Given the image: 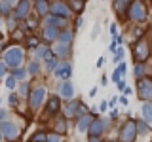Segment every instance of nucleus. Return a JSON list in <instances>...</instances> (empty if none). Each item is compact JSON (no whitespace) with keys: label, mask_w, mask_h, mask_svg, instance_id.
<instances>
[{"label":"nucleus","mask_w":152,"mask_h":142,"mask_svg":"<svg viewBox=\"0 0 152 142\" xmlns=\"http://www.w3.org/2000/svg\"><path fill=\"white\" fill-rule=\"evenodd\" d=\"M21 61H23V49L17 47V46L10 47L6 53H4V63H6L8 66H12V68H19Z\"/></svg>","instance_id":"obj_1"},{"label":"nucleus","mask_w":152,"mask_h":142,"mask_svg":"<svg viewBox=\"0 0 152 142\" xmlns=\"http://www.w3.org/2000/svg\"><path fill=\"white\" fill-rule=\"evenodd\" d=\"M133 55H135V63H145L150 55V47L146 40H139L133 46Z\"/></svg>","instance_id":"obj_2"},{"label":"nucleus","mask_w":152,"mask_h":142,"mask_svg":"<svg viewBox=\"0 0 152 142\" xmlns=\"http://www.w3.org/2000/svg\"><path fill=\"white\" fill-rule=\"evenodd\" d=\"M127 12H129V17L133 21H142V19L146 17V8H145V4H142V0H133Z\"/></svg>","instance_id":"obj_3"},{"label":"nucleus","mask_w":152,"mask_h":142,"mask_svg":"<svg viewBox=\"0 0 152 142\" xmlns=\"http://www.w3.org/2000/svg\"><path fill=\"white\" fill-rule=\"evenodd\" d=\"M137 93H139V97L145 99V101H152V80H148V78L139 80V83H137Z\"/></svg>","instance_id":"obj_4"},{"label":"nucleus","mask_w":152,"mask_h":142,"mask_svg":"<svg viewBox=\"0 0 152 142\" xmlns=\"http://www.w3.org/2000/svg\"><path fill=\"white\" fill-rule=\"evenodd\" d=\"M135 136H137V123L135 121H127L126 125L122 127V133H120L122 142H133Z\"/></svg>","instance_id":"obj_5"},{"label":"nucleus","mask_w":152,"mask_h":142,"mask_svg":"<svg viewBox=\"0 0 152 142\" xmlns=\"http://www.w3.org/2000/svg\"><path fill=\"white\" fill-rule=\"evenodd\" d=\"M50 13H51V15H57V17H63V19H66V17L70 15V8L66 6L65 2H61V0H55V2L51 4Z\"/></svg>","instance_id":"obj_6"},{"label":"nucleus","mask_w":152,"mask_h":142,"mask_svg":"<svg viewBox=\"0 0 152 142\" xmlns=\"http://www.w3.org/2000/svg\"><path fill=\"white\" fill-rule=\"evenodd\" d=\"M44 97H46V89L40 85V87L34 89V91H31V95H28V104H31L32 108H38L40 102L44 101Z\"/></svg>","instance_id":"obj_7"},{"label":"nucleus","mask_w":152,"mask_h":142,"mask_svg":"<svg viewBox=\"0 0 152 142\" xmlns=\"http://www.w3.org/2000/svg\"><path fill=\"white\" fill-rule=\"evenodd\" d=\"M2 133H4V138H8V140H17L19 138V129L13 123H2Z\"/></svg>","instance_id":"obj_8"},{"label":"nucleus","mask_w":152,"mask_h":142,"mask_svg":"<svg viewBox=\"0 0 152 142\" xmlns=\"http://www.w3.org/2000/svg\"><path fill=\"white\" fill-rule=\"evenodd\" d=\"M53 74L57 76V78H61V80H69L70 74H72V66H70L69 63H59Z\"/></svg>","instance_id":"obj_9"},{"label":"nucleus","mask_w":152,"mask_h":142,"mask_svg":"<svg viewBox=\"0 0 152 142\" xmlns=\"http://www.w3.org/2000/svg\"><path fill=\"white\" fill-rule=\"evenodd\" d=\"M28 9H31V2H28V0H19L13 15H15V19H25L28 15Z\"/></svg>","instance_id":"obj_10"},{"label":"nucleus","mask_w":152,"mask_h":142,"mask_svg":"<svg viewBox=\"0 0 152 142\" xmlns=\"http://www.w3.org/2000/svg\"><path fill=\"white\" fill-rule=\"evenodd\" d=\"M104 129V121L103 120H93L91 127H89V136H99Z\"/></svg>","instance_id":"obj_11"},{"label":"nucleus","mask_w":152,"mask_h":142,"mask_svg":"<svg viewBox=\"0 0 152 142\" xmlns=\"http://www.w3.org/2000/svg\"><path fill=\"white\" fill-rule=\"evenodd\" d=\"M53 53L59 57H66L70 53V44H63V42H57L53 46Z\"/></svg>","instance_id":"obj_12"},{"label":"nucleus","mask_w":152,"mask_h":142,"mask_svg":"<svg viewBox=\"0 0 152 142\" xmlns=\"http://www.w3.org/2000/svg\"><path fill=\"white\" fill-rule=\"evenodd\" d=\"M59 34H61V30L57 27H51V25H46V28H44V38L48 42L50 40H55V38H59Z\"/></svg>","instance_id":"obj_13"},{"label":"nucleus","mask_w":152,"mask_h":142,"mask_svg":"<svg viewBox=\"0 0 152 142\" xmlns=\"http://www.w3.org/2000/svg\"><path fill=\"white\" fill-rule=\"evenodd\" d=\"M59 93H61V97H65V99H70L74 95V85L70 83V82H65V83H61V87H59Z\"/></svg>","instance_id":"obj_14"},{"label":"nucleus","mask_w":152,"mask_h":142,"mask_svg":"<svg viewBox=\"0 0 152 142\" xmlns=\"http://www.w3.org/2000/svg\"><path fill=\"white\" fill-rule=\"evenodd\" d=\"M91 123H93L91 116H82V117L78 120V131H80V133H86V131H89Z\"/></svg>","instance_id":"obj_15"},{"label":"nucleus","mask_w":152,"mask_h":142,"mask_svg":"<svg viewBox=\"0 0 152 142\" xmlns=\"http://www.w3.org/2000/svg\"><path fill=\"white\" fill-rule=\"evenodd\" d=\"M133 0H114V9H116V13H122V12H127L131 6Z\"/></svg>","instance_id":"obj_16"},{"label":"nucleus","mask_w":152,"mask_h":142,"mask_svg":"<svg viewBox=\"0 0 152 142\" xmlns=\"http://www.w3.org/2000/svg\"><path fill=\"white\" fill-rule=\"evenodd\" d=\"M48 25H51V27H65L66 25V19H63V17H57V15H50L48 17Z\"/></svg>","instance_id":"obj_17"},{"label":"nucleus","mask_w":152,"mask_h":142,"mask_svg":"<svg viewBox=\"0 0 152 142\" xmlns=\"http://www.w3.org/2000/svg\"><path fill=\"white\" fill-rule=\"evenodd\" d=\"M59 106H61L59 99H57V97H51L50 101H48V106H46V110L50 112V114H55L57 110H59Z\"/></svg>","instance_id":"obj_18"},{"label":"nucleus","mask_w":152,"mask_h":142,"mask_svg":"<svg viewBox=\"0 0 152 142\" xmlns=\"http://www.w3.org/2000/svg\"><path fill=\"white\" fill-rule=\"evenodd\" d=\"M51 6L48 4V0H42V2H36V12L40 13V15H48L50 13Z\"/></svg>","instance_id":"obj_19"},{"label":"nucleus","mask_w":152,"mask_h":142,"mask_svg":"<svg viewBox=\"0 0 152 142\" xmlns=\"http://www.w3.org/2000/svg\"><path fill=\"white\" fill-rule=\"evenodd\" d=\"M142 116H145V120L152 123V102H145L142 104Z\"/></svg>","instance_id":"obj_20"},{"label":"nucleus","mask_w":152,"mask_h":142,"mask_svg":"<svg viewBox=\"0 0 152 142\" xmlns=\"http://www.w3.org/2000/svg\"><path fill=\"white\" fill-rule=\"evenodd\" d=\"M36 55L40 57V59H44V61H48V59H51V57H53V55H51V51L48 49V47H44V46H40L36 49Z\"/></svg>","instance_id":"obj_21"},{"label":"nucleus","mask_w":152,"mask_h":142,"mask_svg":"<svg viewBox=\"0 0 152 142\" xmlns=\"http://www.w3.org/2000/svg\"><path fill=\"white\" fill-rule=\"evenodd\" d=\"M59 42H63V44H70V40H72V32L70 30H63L59 34V38H57Z\"/></svg>","instance_id":"obj_22"},{"label":"nucleus","mask_w":152,"mask_h":142,"mask_svg":"<svg viewBox=\"0 0 152 142\" xmlns=\"http://www.w3.org/2000/svg\"><path fill=\"white\" fill-rule=\"evenodd\" d=\"M80 110V102H69V106H66V116H74V114H78Z\"/></svg>","instance_id":"obj_23"},{"label":"nucleus","mask_w":152,"mask_h":142,"mask_svg":"<svg viewBox=\"0 0 152 142\" xmlns=\"http://www.w3.org/2000/svg\"><path fill=\"white\" fill-rule=\"evenodd\" d=\"M133 76L142 80V76H145V66H142V63H135V72H133Z\"/></svg>","instance_id":"obj_24"},{"label":"nucleus","mask_w":152,"mask_h":142,"mask_svg":"<svg viewBox=\"0 0 152 142\" xmlns=\"http://www.w3.org/2000/svg\"><path fill=\"white\" fill-rule=\"evenodd\" d=\"M12 76L15 80H25V76H27V72L23 68H13V72H12Z\"/></svg>","instance_id":"obj_25"},{"label":"nucleus","mask_w":152,"mask_h":142,"mask_svg":"<svg viewBox=\"0 0 152 142\" xmlns=\"http://www.w3.org/2000/svg\"><path fill=\"white\" fill-rule=\"evenodd\" d=\"M38 68H40V66H38L36 61H31V63H28V72L31 74H38Z\"/></svg>","instance_id":"obj_26"},{"label":"nucleus","mask_w":152,"mask_h":142,"mask_svg":"<svg viewBox=\"0 0 152 142\" xmlns=\"http://www.w3.org/2000/svg\"><path fill=\"white\" fill-rule=\"evenodd\" d=\"M46 66H48L50 70H51V68H57V59H55V55L51 57V59H48V61H46Z\"/></svg>","instance_id":"obj_27"},{"label":"nucleus","mask_w":152,"mask_h":142,"mask_svg":"<svg viewBox=\"0 0 152 142\" xmlns=\"http://www.w3.org/2000/svg\"><path fill=\"white\" fill-rule=\"evenodd\" d=\"M6 87L8 89H15V78H13V76H10L6 80Z\"/></svg>","instance_id":"obj_28"},{"label":"nucleus","mask_w":152,"mask_h":142,"mask_svg":"<svg viewBox=\"0 0 152 142\" xmlns=\"http://www.w3.org/2000/svg\"><path fill=\"white\" fill-rule=\"evenodd\" d=\"M126 68H127V66H126V63H124V61H122V63L118 64V68L114 70V72H118L120 76H124V74H126Z\"/></svg>","instance_id":"obj_29"},{"label":"nucleus","mask_w":152,"mask_h":142,"mask_svg":"<svg viewBox=\"0 0 152 142\" xmlns=\"http://www.w3.org/2000/svg\"><path fill=\"white\" fill-rule=\"evenodd\" d=\"M122 57H124V49H122V47H118V49H116V57H114V61H116V63H120Z\"/></svg>","instance_id":"obj_30"},{"label":"nucleus","mask_w":152,"mask_h":142,"mask_svg":"<svg viewBox=\"0 0 152 142\" xmlns=\"http://www.w3.org/2000/svg\"><path fill=\"white\" fill-rule=\"evenodd\" d=\"M27 44L31 46V47H40V46H38V38H34V36H32V38H28V40H27Z\"/></svg>","instance_id":"obj_31"},{"label":"nucleus","mask_w":152,"mask_h":142,"mask_svg":"<svg viewBox=\"0 0 152 142\" xmlns=\"http://www.w3.org/2000/svg\"><path fill=\"white\" fill-rule=\"evenodd\" d=\"M42 140H46V142H48V138H46V135H44V133H38L34 138H32V142H42Z\"/></svg>","instance_id":"obj_32"},{"label":"nucleus","mask_w":152,"mask_h":142,"mask_svg":"<svg viewBox=\"0 0 152 142\" xmlns=\"http://www.w3.org/2000/svg\"><path fill=\"white\" fill-rule=\"evenodd\" d=\"M0 13H8V2H6V0L0 2Z\"/></svg>","instance_id":"obj_33"},{"label":"nucleus","mask_w":152,"mask_h":142,"mask_svg":"<svg viewBox=\"0 0 152 142\" xmlns=\"http://www.w3.org/2000/svg\"><path fill=\"white\" fill-rule=\"evenodd\" d=\"M10 104H12V106H17V95H10Z\"/></svg>","instance_id":"obj_34"},{"label":"nucleus","mask_w":152,"mask_h":142,"mask_svg":"<svg viewBox=\"0 0 152 142\" xmlns=\"http://www.w3.org/2000/svg\"><path fill=\"white\" fill-rule=\"evenodd\" d=\"M137 129H141V133H142V135H146V125H145V123L137 121Z\"/></svg>","instance_id":"obj_35"},{"label":"nucleus","mask_w":152,"mask_h":142,"mask_svg":"<svg viewBox=\"0 0 152 142\" xmlns=\"http://www.w3.org/2000/svg\"><path fill=\"white\" fill-rule=\"evenodd\" d=\"M6 74V63H0V78H4Z\"/></svg>","instance_id":"obj_36"},{"label":"nucleus","mask_w":152,"mask_h":142,"mask_svg":"<svg viewBox=\"0 0 152 142\" xmlns=\"http://www.w3.org/2000/svg\"><path fill=\"white\" fill-rule=\"evenodd\" d=\"M48 142H61V138H59L57 135H51L50 138H48Z\"/></svg>","instance_id":"obj_37"},{"label":"nucleus","mask_w":152,"mask_h":142,"mask_svg":"<svg viewBox=\"0 0 152 142\" xmlns=\"http://www.w3.org/2000/svg\"><path fill=\"white\" fill-rule=\"evenodd\" d=\"M19 91H21L23 95H27V93H28V89H27V85H25V83H23V85H21V87H19Z\"/></svg>","instance_id":"obj_38"},{"label":"nucleus","mask_w":152,"mask_h":142,"mask_svg":"<svg viewBox=\"0 0 152 142\" xmlns=\"http://www.w3.org/2000/svg\"><path fill=\"white\" fill-rule=\"evenodd\" d=\"M118 89H120V91H122V89H126V82H124V80L118 82Z\"/></svg>","instance_id":"obj_39"},{"label":"nucleus","mask_w":152,"mask_h":142,"mask_svg":"<svg viewBox=\"0 0 152 142\" xmlns=\"http://www.w3.org/2000/svg\"><path fill=\"white\" fill-rule=\"evenodd\" d=\"M120 78H122V76L118 74V72H114V74H112V80H114V82H120Z\"/></svg>","instance_id":"obj_40"},{"label":"nucleus","mask_w":152,"mask_h":142,"mask_svg":"<svg viewBox=\"0 0 152 142\" xmlns=\"http://www.w3.org/2000/svg\"><path fill=\"white\" fill-rule=\"evenodd\" d=\"M8 116V112L6 110H0V121H4V117Z\"/></svg>","instance_id":"obj_41"},{"label":"nucleus","mask_w":152,"mask_h":142,"mask_svg":"<svg viewBox=\"0 0 152 142\" xmlns=\"http://www.w3.org/2000/svg\"><path fill=\"white\" fill-rule=\"evenodd\" d=\"M21 36H23L21 30H13V38H21Z\"/></svg>","instance_id":"obj_42"},{"label":"nucleus","mask_w":152,"mask_h":142,"mask_svg":"<svg viewBox=\"0 0 152 142\" xmlns=\"http://www.w3.org/2000/svg\"><path fill=\"white\" fill-rule=\"evenodd\" d=\"M57 129H59V131H65V123H63V121H59V125H57Z\"/></svg>","instance_id":"obj_43"},{"label":"nucleus","mask_w":152,"mask_h":142,"mask_svg":"<svg viewBox=\"0 0 152 142\" xmlns=\"http://www.w3.org/2000/svg\"><path fill=\"white\" fill-rule=\"evenodd\" d=\"M89 142H99V138L97 136H89Z\"/></svg>","instance_id":"obj_44"},{"label":"nucleus","mask_w":152,"mask_h":142,"mask_svg":"<svg viewBox=\"0 0 152 142\" xmlns=\"http://www.w3.org/2000/svg\"><path fill=\"white\" fill-rule=\"evenodd\" d=\"M4 138V133H2V129H0V140H2Z\"/></svg>","instance_id":"obj_45"},{"label":"nucleus","mask_w":152,"mask_h":142,"mask_svg":"<svg viewBox=\"0 0 152 142\" xmlns=\"http://www.w3.org/2000/svg\"><path fill=\"white\" fill-rule=\"evenodd\" d=\"M6 2H8V4H13V2H15V0H6Z\"/></svg>","instance_id":"obj_46"},{"label":"nucleus","mask_w":152,"mask_h":142,"mask_svg":"<svg viewBox=\"0 0 152 142\" xmlns=\"http://www.w3.org/2000/svg\"><path fill=\"white\" fill-rule=\"evenodd\" d=\"M36 2H42V0H36Z\"/></svg>","instance_id":"obj_47"}]
</instances>
